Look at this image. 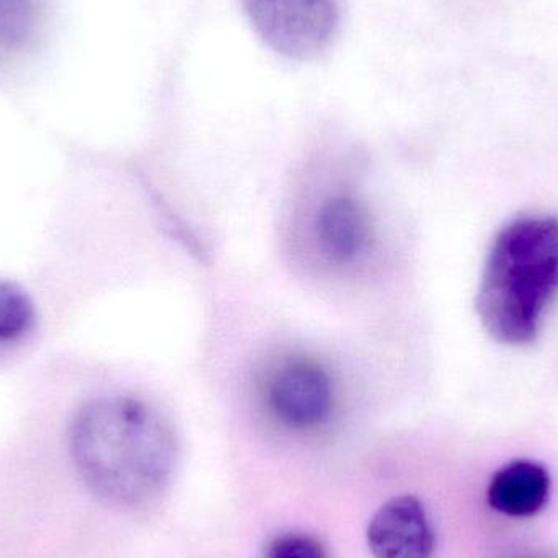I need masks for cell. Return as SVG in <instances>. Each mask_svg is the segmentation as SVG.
<instances>
[{
    "label": "cell",
    "mask_w": 558,
    "mask_h": 558,
    "mask_svg": "<svg viewBox=\"0 0 558 558\" xmlns=\"http://www.w3.org/2000/svg\"><path fill=\"white\" fill-rule=\"evenodd\" d=\"M82 481L101 500L141 507L163 494L175 474L179 439L156 409L134 397L87 403L71 426Z\"/></svg>",
    "instance_id": "6da1fadb"
},
{
    "label": "cell",
    "mask_w": 558,
    "mask_h": 558,
    "mask_svg": "<svg viewBox=\"0 0 558 558\" xmlns=\"http://www.w3.org/2000/svg\"><path fill=\"white\" fill-rule=\"evenodd\" d=\"M557 294L558 218L520 216L505 225L488 248L475 295L482 327L497 343L526 347Z\"/></svg>",
    "instance_id": "7a4b0ae2"
},
{
    "label": "cell",
    "mask_w": 558,
    "mask_h": 558,
    "mask_svg": "<svg viewBox=\"0 0 558 558\" xmlns=\"http://www.w3.org/2000/svg\"><path fill=\"white\" fill-rule=\"evenodd\" d=\"M262 41L282 58L308 62L324 56L340 28L338 0H241Z\"/></svg>",
    "instance_id": "3957f363"
},
{
    "label": "cell",
    "mask_w": 558,
    "mask_h": 558,
    "mask_svg": "<svg viewBox=\"0 0 558 558\" xmlns=\"http://www.w3.org/2000/svg\"><path fill=\"white\" fill-rule=\"evenodd\" d=\"M267 400L271 412L289 428H315L327 422L333 410V383L320 364L294 357L271 374Z\"/></svg>",
    "instance_id": "277c9868"
},
{
    "label": "cell",
    "mask_w": 558,
    "mask_h": 558,
    "mask_svg": "<svg viewBox=\"0 0 558 558\" xmlns=\"http://www.w3.org/2000/svg\"><path fill=\"white\" fill-rule=\"evenodd\" d=\"M366 539L374 558H433L436 550L425 505L413 495L386 501L371 518Z\"/></svg>",
    "instance_id": "5b68a950"
},
{
    "label": "cell",
    "mask_w": 558,
    "mask_h": 558,
    "mask_svg": "<svg viewBox=\"0 0 558 558\" xmlns=\"http://www.w3.org/2000/svg\"><path fill=\"white\" fill-rule=\"evenodd\" d=\"M553 492V478L546 465L518 459L498 469L488 484V505L510 518H531L546 508Z\"/></svg>",
    "instance_id": "8992f818"
},
{
    "label": "cell",
    "mask_w": 558,
    "mask_h": 558,
    "mask_svg": "<svg viewBox=\"0 0 558 558\" xmlns=\"http://www.w3.org/2000/svg\"><path fill=\"white\" fill-rule=\"evenodd\" d=\"M315 232L325 257L337 264H348L363 254L369 242V218L353 196H333L322 205Z\"/></svg>",
    "instance_id": "52a82bcc"
},
{
    "label": "cell",
    "mask_w": 558,
    "mask_h": 558,
    "mask_svg": "<svg viewBox=\"0 0 558 558\" xmlns=\"http://www.w3.org/2000/svg\"><path fill=\"white\" fill-rule=\"evenodd\" d=\"M35 320L32 299L15 282L0 279V343L23 337Z\"/></svg>",
    "instance_id": "ba28073f"
},
{
    "label": "cell",
    "mask_w": 558,
    "mask_h": 558,
    "mask_svg": "<svg viewBox=\"0 0 558 558\" xmlns=\"http://www.w3.org/2000/svg\"><path fill=\"white\" fill-rule=\"evenodd\" d=\"M32 0H0V45L20 46L35 32Z\"/></svg>",
    "instance_id": "9c48e42d"
},
{
    "label": "cell",
    "mask_w": 558,
    "mask_h": 558,
    "mask_svg": "<svg viewBox=\"0 0 558 558\" xmlns=\"http://www.w3.org/2000/svg\"><path fill=\"white\" fill-rule=\"evenodd\" d=\"M265 558H328L324 544L305 533H284L275 537Z\"/></svg>",
    "instance_id": "30bf717a"
}]
</instances>
